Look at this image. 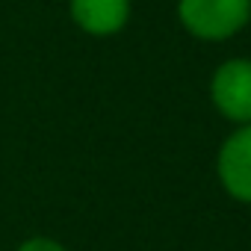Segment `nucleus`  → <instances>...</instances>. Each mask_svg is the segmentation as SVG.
<instances>
[{"label":"nucleus","instance_id":"2","mask_svg":"<svg viewBox=\"0 0 251 251\" xmlns=\"http://www.w3.org/2000/svg\"><path fill=\"white\" fill-rule=\"evenodd\" d=\"M207 95L216 112L233 127L251 124V56H230L219 62Z\"/></svg>","mask_w":251,"mask_h":251},{"label":"nucleus","instance_id":"4","mask_svg":"<svg viewBox=\"0 0 251 251\" xmlns=\"http://www.w3.org/2000/svg\"><path fill=\"white\" fill-rule=\"evenodd\" d=\"M68 15L86 36L109 39L130 24L133 0H68Z\"/></svg>","mask_w":251,"mask_h":251},{"label":"nucleus","instance_id":"5","mask_svg":"<svg viewBox=\"0 0 251 251\" xmlns=\"http://www.w3.org/2000/svg\"><path fill=\"white\" fill-rule=\"evenodd\" d=\"M15 251H68V245H62L59 239H53V236H27Z\"/></svg>","mask_w":251,"mask_h":251},{"label":"nucleus","instance_id":"3","mask_svg":"<svg viewBox=\"0 0 251 251\" xmlns=\"http://www.w3.org/2000/svg\"><path fill=\"white\" fill-rule=\"evenodd\" d=\"M216 177L227 198L251 204V124L233 127L216 151Z\"/></svg>","mask_w":251,"mask_h":251},{"label":"nucleus","instance_id":"1","mask_svg":"<svg viewBox=\"0 0 251 251\" xmlns=\"http://www.w3.org/2000/svg\"><path fill=\"white\" fill-rule=\"evenodd\" d=\"M177 21L198 42H227L251 21V0H177Z\"/></svg>","mask_w":251,"mask_h":251}]
</instances>
